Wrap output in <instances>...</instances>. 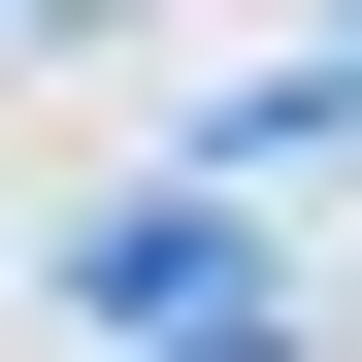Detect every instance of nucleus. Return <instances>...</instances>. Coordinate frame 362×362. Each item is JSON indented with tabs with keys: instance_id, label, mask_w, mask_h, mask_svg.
<instances>
[{
	"instance_id": "1",
	"label": "nucleus",
	"mask_w": 362,
	"mask_h": 362,
	"mask_svg": "<svg viewBox=\"0 0 362 362\" xmlns=\"http://www.w3.org/2000/svg\"><path fill=\"white\" fill-rule=\"evenodd\" d=\"M66 264H99V329H230V296H264V230H230L198 165H165V198H99Z\"/></svg>"
},
{
	"instance_id": "2",
	"label": "nucleus",
	"mask_w": 362,
	"mask_h": 362,
	"mask_svg": "<svg viewBox=\"0 0 362 362\" xmlns=\"http://www.w3.org/2000/svg\"><path fill=\"white\" fill-rule=\"evenodd\" d=\"M230 362H264V329H230Z\"/></svg>"
}]
</instances>
